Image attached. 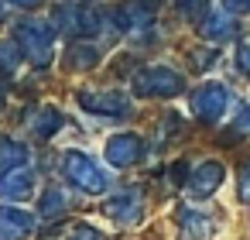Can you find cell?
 I'll return each mask as SVG.
<instances>
[{
    "label": "cell",
    "instance_id": "19",
    "mask_svg": "<svg viewBox=\"0 0 250 240\" xmlns=\"http://www.w3.org/2000/svg\"><path fill=\"white\" fill-rule=\"evenodd\" d=\"M0 107H4V89H0Z\"/></svg>",
    "mask_w": 250,
    "mask_h": 240
},
{
    "label": "cell",
    "instance_id": "6",
    "mask_svg": "<svg viewBox=\"0 0 250 240\" xmlns=\"http://www.w3.org/2000/svg\"><path fill=\"white\" fill-rule=\"evenodd\" d=\"M103 213H106L113 223L130 226V223H137V219L144 216V202H141L137 192H120V196H113V199L103 202Z\"/></svg>",
    "mask_w": 250,
    "mask_h": 240
},
{
    "label": "cell",
    "instance_id": "17",
    "mask_svg": "<svg viewBox=\"0 0 250 240\" xmlns=\"http://www.w3.org/2000/svg\"><path fill=\"white\" fill-rule=\"evenodd\" d=\"M236 69L250 76V45H240V52H236Z\"/></svg>",
    "mask_w": 250,
    "mask_h": 240
},
{
    "label": "cell",
    "instance_id": "13",
    "mask_svg": "<svg viewBox=\"0 0 250 240\" xmlns=\"http://www.w3.org/2000/svg\"><path fill=\"white\" fill-rule=\"evenodd\" d=\"M42 213L48 216V219H55V216H62L65 213V199H62V192H45V199H42Z\"/></svg>",
    "mask_w": 250,
    "mask_h": 240
},
{
    "label": "cell",
    "instance_id": "3",
    "mask_svg": "<svg viewBox=\"0 0 250 240\" xmlns=\"http://www.w3.org/2000/svg\"><path fill=\"white\" fill-rule=\"evenodd\" d=\"M137 86L147 96H175V93H182V76L171 72L168 65H151V69H144Z\"/></svg>",
    "mask_w": 250,
    "mask_h": 240
},
{
    "label": "cell",
    "instance_id": "12",
    "mask_svg": "<svg viewBox=\"0 0 250 240\" xmlns=\"http://www.w3.org/2000/svg\"><path fill=\"white\" fill-rule=\"evenodd\" d=\"M83 103H86L93 113H100V117H103V110H106V117H124V110H127V100H124L120 93H103V96L86 93Z\"/></svg>",
    "mask_w": 250,
    "mask_h": 240
},
{
    "label": "cell",
    "instance_id": "20",
    "mask_svg": "<svg viewBox=\"0 0 250 240\" xmlns=\"http://www.w3.org/2000/svg\"><path fill=\"white\" fill-rule=\"evenodd\" d=\"M28 4H35V0H24V7H28Z\"/></svg>",
    "mask_w": 250,
    "mask_h": 240
},
{
    "label": "cell",
    "instance_id": "1",
    "mask_svg": "<svg viewBox=\"0 0 250 240\" xmlns=\"http://www.w3.org/2000/svg\"><path fill=\"white\" fill-rule=\"evenodd\" d=\"M226 107H229V89H226L223 83H206V86H199L195 96H192V110H195V117L206 120V124H216V120L226 113Z\"/></svg>",
    "mask_w": 250,
    "mask_h": 240
},
{
    "label": "cell",
    "instance_id": "18",
    "mask_svg": "<svg viewBox=\"0 0 250 240\" xmlns=\"http://www.w3.org/2000/svg\"><path fill=\"white\" fill-rule=\"evenodd\" d=\"M236 131H250V103L240 110V117H236Z\"/></svg>",
    "mask_w": 250,
    "mask_h": 240
},
{
    "label": "cell",
    "instance_id": "4",
    "mask_svg": "<svg viewBox=\"0 0 250 240\" xmlns=\"http://www.w3.org/2000/svg\"><path fill=\"white\" fill-rule=\"evenodd\" d=\"M18 42L24 45V52L35 62H48V55H52V28L48 24H35V21L21 24L18 28Z\"/></svg>",
    "mask_w": 250,
    "mask_h": 240
},
{
    "label": "cell",
    "instance_id": "14",
    "mask_svg": "<svg viewBox=\"0 0 250 240\" xmlns=\"http://www.w3.org/2000/svg\"><path fill=\"white\" fill-rule=\"evenodd\" d=\"M65 240H103V233H100L96 226H89V223H76Z\"/></svg>",
    "mask_w": 250,
    "mask_h": 240
},
{
    "label": "cell",
    "instance_id": "8",
    "mask_svg": "<svg viewBox=\"0 0 250 240\" xmlns=\"http://www.w3.org/2000/svg\"><path fill=\"white\" fill-rule=\"evenodd\" d=\"M141 137H134V134H120V137H113L110 144H106V161L110 165H117V168H127V165H134L137 158H141Z\"/></svg>",
    "mask_w": 250,
    "mask_h": 240
},
{
    "label": "cell",
    "instance_id": "5",
    "mask_svg": "<svg viewBox=\"0 0 250 240\" xmlns=\"http://www.w3.org/2000/svg\"><path fill=\"white\" fill-rule=\"evenodd\" d=\"M35 230V216L18 206H0V240H28Z\"/></svg>",
    "mask_w": 250,
    "mask_h": 240
},
{
    "label": "cell",
    "instance_id": "15",
    "mask_svg": "<svg viewBox=\"0 0 250 240\" xmlns=\"http://www.w3.org/2000/svg\"><path fill=\"white\" fill-rule=\"evenodd\" d=\"M236 196H240V202H250V161L236 175Z\"/></svg>",
    "mask_w": 250,
    "mask_h": 240
},
{
    "label": "cell",
    "instance_id": "7",
    "mask_svg": "<svg viewBox=\"0 0 250 240\" xmlns=\"http://www.w3.org/2000/svg\"><path fill=\"white\" fill-rule=\"evenodd\" d=\"M219 185H223V165H219V161H202V165L192 168V175H188V196H195V199L212 196Z\"/></svg>",
    "mask_w": 250,
    "mask_h": 240
},
{
    "label": "cell",
    "instance_id": "2",
    "mask_svg": "<svg viewBox=\"0 0 250 240\" xmlns=\"http://www.w3.org/2000/svg\"><path fill=\"white\" fill-rule=\"evenodd\" d=\"M65 175L83 192H103L106 189V172L96 168V161H89L86 154H65Z\"/></svg>",
    "mask_w": 250,
    "mask_h": 240
},
{
    "label": "cell",
    "instance_id": "10",
    "mask_svg": "<svg viewBox=\"0 0 250 240\" xmlns=\"http://www.w3.org/2000/svg\"><path fill=\"white\" fill-rule=\"evenodd\" d=\"M0 196L4 199H28L31 196V172L28 168H14L0 175Z\"/></svg>",
    "mask_w": 250,
    "mask_h": 240
},
{
    "label": "cell",
    "instance_id": "9",
    "mask_svg": "<svg viewBox=\"0 0 250 240\" xmlns=\"http://www.w3.org/2000/svg\"><path fill=\"white\" fill-rule=\"evenodd\" d=\"M182 237L185 240H209L212 233H216V223H212V216H206V213H199V209H182Z\"/></svg>",
    "mask_w": 250,
    "mask_h": 240
},
{
    "label": "cell",
    "instance_id": "16",
    "mask_svg": "<svg viewBox=\"0 0 250 240\" xmlns=\"http://www.w3.org/2000/svg\"><path fill=\"white\" fill-rule=\"evenodd\" d=\"M223 7L229 14H250V0H223Z\"/></svg>",
    "mask_w": 250,
    "mask_h": 240
},
{
    "label": "cell",
    "instance_id": "11",
    "mask_svg": "<svg viewBox=\"0 0 250 240\" xmlns=\"http://www.w3.org/2000/svg\"><path fill=\"white\" fill-rule=\"evenodd\" d=\"M233 31H236V24H233V18H229V11H226V7L212 11V14L206 18V24H202V35H206V38H216V42L233 38Z\"/></svg>",
    "mask_w": 250,
    "mask_h": 240
}]
</instances>
